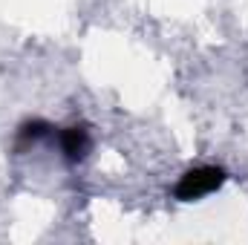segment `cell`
I'll return each mask as SVG.
<instances>
[{
  "instance_id": "obj_1",
  "label": "cell",
  "mask_w": 248,
  "mask_h": 245,
  "mask_svg": "<svg viewBox=\"0 0 248 245\" xmlns=\"http://www.w3.org/2000/svg\"><path fill=\"white\" fill-rule=\"evenodd\" d=\"M222 182H225V170L222 168H193L179 179L173 193H176L179 202H193V199H202V196L219 190Z\"/></svg>"
},
{
  "instance_id": "obj_2",
  "label": "cell",
  "mask_w": 248,
  "mask_h": 245,
  "mask_svg": "<svg viewBox=\"0 0 248 245\" xmlns=\"http://www.w3.org/2000/svg\"><path fill=\"white\" fill-rule=\"evenodd\" d=\"M58 141H61V150L66 153L69 162H81L87 159L90 147H93V138H90V130L87 127H63L58 133Z\"/></svg>"
}]
</instances>
